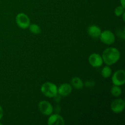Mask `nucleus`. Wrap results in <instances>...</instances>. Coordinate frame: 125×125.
Listing matches in <instances>:
<instances>
[{"mask_svg": "<svg viewBox=\"0 0 125 125\" xmlns=\"http://www.w3.org/2000/svg\"><path fill=\"white\" fill-rule=\"evenodd\" d=\"M121 6H123V7H125V0H120Z\"/></svg>", "mask_w": 125, "mask_h": 125, "instance_id": "nucleus-19", "label": "nucleus"}, {"mask_svg": "<svg viewBox=\"0 0 125 125\" xmlns=\"http://www.w3.org/2000/svg\"><path fill=\"white\" fill-rule=\"evenodd\" d=\"M4 115V111H3V109L2 107H1V106L0 105V120H1V118H2Z\"/></svg>", "mask_w": 125, "mask_h": 125, "instance_id": "nucleus-17", "label": "nucleus"}, {"mask_svg": "<svg viewBox=\"0 0 125 125\" xmlns=\"http://www.w3.org/2000/svg\"><path fill=\"white\" fill-rule=\"evenodd\" d=\"M103 62L107 65H112L117 63L120 58V52L116 48L111 47L106 48L102 54Z\"/></svg>", "mask_w": 125, "mask_h": 125, "instance_id": "nucleus-1", "label": "nucleus"}, {"mask_svg": "<svg viewBox=\"0 0 125 125\" xmlns=\"http://www.w3.org/2000/svg\"><path fill=\"white\" fill-rule=\"evenodd\" d=\"M123 13H125V7H123L121 5L117 6L114 10L115 15L117 17H121Z\"/></svg>", "mask_w": 125, "mask_h": 125, "instance_id": "nucleus-16", "label": "nucleus"}, {"mask_svg": "<svg viewBox=\"0 0 125 125\" xmlns=\"http://www.w3.org/2000/svg\"><path fill=\"white\" fill-rule=\"evenodd\" d=\"M42 93L48 98H54L57 94V87L54 83L46 82L42 85L40 88Z\"/></svg>", "mask_w": 125, "mask_h": 125, "instance_id": "nucleus-2", "label": "nucleus"}, {"mask_svg": "<svg viewBox=\"0 0 125 125\" xmlns=\"http://www.w3.org/2000/svg\"><path fill=\"white\" fill-rule=\"evenodd\" d=\"M40 112L45 115H50L53 112V107L50 102L47 101H41L39 103Z\"/></svg>", "mask_w": 125, "mask_h": 125, "instance_id": "nucleus-6", "label": "nucleus"}, {"mask_svg": "<svg viewBox=\"0 0 125 125\" xmlns=\"http://www.w3.org/2000/svg\"><path fill=\"white\" fill-rule=\"evenodd\" d=\"M99 38L103 43L107 45L113 44L115 40V34L109 30H104L101 32Z\"/></svg>", "mask_w": 125, "mask_h": 125, "instance_id": "nucleus-3", "label": "nucleus"}, {"mask_svg": "<svg viewBox=\"0 0 125 125\" xmlns=\"http://www.w3.org/2000/svg\"><path fill=\"white\" fill-rule=\"evenodd\" d=\"M112 81L114 85H121L125 83V72L124 70H118L113 74L112 76Z\"/></svg>", "mask_w": 125, "mask_h": 125, "instance_id": "nucleus-5", "label": "nucleus"}, {"mask_svg": "<svg viewBox=\"0 0 125 125\" xmlns=\"http://www.w3.org/2000/svg\"><path fill=\"white\" fill-rule=\"evenodd\" d=\"M88 34L93 39H98L101 34V28L96 25H91L88 28Z\"/></svg>", "mask_w": 125, "mask_h": 125, "instance_id": "nucleus-11", "label": "nucleus"}, {"mask_svg": "<svg viewBox=\"0 0 125 125\" xmlns=\"http://www.w3.org/2000/svg\"><path fill=\"white\" fill-rule=\"evenodd\" d=\"M111 94L113 95L114 97H118L120 96L122 94V90L121 87L118 85H114L113 86L111 87Z\"/></svg>", "mask_w": 125, "mask_h": 125, "instance_id": "nucleus-13", "label": "nucleus"}, {"mask_svg": "<svg viewBox=\"0 0 125 125\" xmlns=\"http://www.w3.org/2000/svg\"><path fill=\"white\" fill-rule=\"evenodd\" d=\"M125 107V101L122 98L115 99L113 100L111 104V108L112 112L118 114L123 112Z\"/></svg>", "mask_w": 125, "mask_h": 125, "instance_id": "nucleus-7", "label": "nucleus"}, {"mask_svg": "<svg viewBox=\"0 0 125 125\" xmlns=\"http://www.w3.org/2000/svg\"><path fill=\"white\" fill-rule=\"evenodd\" d=\"M72 87L68 83H63L57 88V94L62 96H67L72 93Z\"/></svg>", "mask_w": 125, "mask_h": 125, "instance_id": "nucleus-10", "label": "nucleus"}, {"mask_svg": "<svg viewBox=\"0 0 125 125\" xmlns=\"http://www.w3.org/2000/svg\"><path fill=\"white\" fill-rule=\"evenodd\" d=\"M16 23L21 29H25L30 25V19L24 13H20L16 16Z\"/></svg>", "mask_w": 125, "mask_h": 125, "instance_id": "nucleus-4", "label": "nucleus"}, {"mask_svg": "<svg viewBox=\"0 0 125 125\" xmlns=\"http://www.w3.org/2000/svg\"><path fill=\"white\" fill-rule=\"evenodd\" d=\"M28 28L31 32L34 34H39L41 32V28L37 24H30Z\"/></svg>", "mask_w": 125, "mask_h": 125, "instance_id": "nucleus-15", "label": "nucleus"}, {"mask_svg": "<svg viewBox=\"0 0 125 125\" xmlns=\"http://www.w3.org/2000/svg\"><path fill=\"white\" fill-rule=\"evenodd\" d=\"M72 86L76 89H81L84 87V83L78 77H74L71 81Z\"/></svg>", "mask_w": 125, "mask_h": 125, "instance_id": "nucleus-12", "label": "nucleus"}, {"mask_svg": "<svg viewBox=\"0 0 125 125\" xmlns=\"http://www.w3.org/2000/svg\"><path fill=\"white\" fill-rule=\"evenodd\" d=\"M101 73L104 78H109L112 74V69L109 65H106L102 68Z\"/></svg>", "mask_w": 125, "mask_h": 125, "instance_id": "nucleus-14", "label": "nucleus"}, {"mask_svg": "<svg viewBox=\"0 0 125 125\" xmlns=\"http://www.w3.org/2000/svg\"><path fill=\"white\" fill-rule=\"evenodd\" d=\"M92 83H94V82H92V81H87L86 83H85V86L88 87H90L94 86V85H92Z\"/></svg>", "mask_w": 125, "mask_h": 125, "instance_id": "nucleus-18", "label": "nucleus"}, {"mask_svg": "<svg viewBox=\"0 0 125 125\" xmlns=\"http://www.w3.org/2000/svg\"><path fill=\"white\" fill-rule=\"evenodd\" d=\"M89 62L92 67L98 68L102 65L103 60L100 54L98 53H92L89 57Z\"/></svg>", "mask_w": 125, "mask_h": 125, "instance_id": "nucleus-8", "label": "nucleus"}, {"mask_svg": "<svg viewBox=\"0 0 125 125\" xmlns=\"http://www.w3.org/2000/svg\"><path fill=\"white\" fill-rule=\"evenodd\" d=\"M64 124L65 122L63 118L57 114H51L48 120V125H63Z\"/></svg>", "mask_w": 125, "mask_h": 125, "instance_id": "nucleus-9", "label": "nucleus"}]
</instances>
